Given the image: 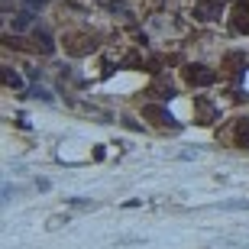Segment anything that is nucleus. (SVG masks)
Listing matches in <instances>:
<instances>
[{"label":"nucleus","mask_w":249,"mask_h":249,"mask_svg":"<svg viewBox=\"0 0 249 249\" xmlns=\"http://www.w3.org/2000/svg\"><path fill=\"white\" fill-rule=\"evenodd\" d=\"M3 84H7V88H23V78H19L13 68H3Z\"/></svg>","instance_id":"9d476101"},{"label":"nucleus","mask_w":249,"mask_h":249,"mask_svg":"<svg viewBox=\"0 0 249 249\" xmlns=\"http://www.w3.org/2000/svg\"><path fill=\"white\" fill-rule=\"evenodd\" d=\"M26 3H29V7H36V10H39L42 3H46V0H26Z\"/></svg>","instance_id":"f8f14e48"},{"label":"nucleus","mask_w":249,"mask_h":249,"mask_svg":"<svg viewBox=\"0 0 249 249\" xmlns=\"http://www.w3.org/2000/svg\"><path fill=\"white\" fill-rule=\"evenodd\" d=\"M223 13V3L220 0H201V3H194L191 17L197 19V23H213V19H220Z\"/></svg>","instance_id":"f03ea898"},{"label":"nucleus","mask_w":249,"mask_h":249,"mask_svg":"<svg viewBox=\"0 0 249 249\" xmlns=\"http://www.w3.org/2000/svg\"><path fill=\"white\" fill-rule=\"evenodd\" d=\"M230 26H233V33H249V7L246 3H240V7L233 10Z\"/></svg>","instance_id":"39448f33"},{"label":"nucleus","mask_w":249,"mask_h":249,"mask_svg":"<svg viewBox=\"0 0 249 249\" xmlns=\"http://www.w3.org/2000/svg\"><path fill=\"white\" fill-rule=\"evenodd\" d=\"M142 117H146V120H152V123H159V126L178 129L175 117H172V113H168L165 107H159V104H146V107H142Z\"/></svg>","instance_id":"7ed1b4c3"},{"label":"nucleus","mask_w":249,"mask_h":249,"mask_svg":"<svg viewBox=\"0 0 249 249\" xmlns=\"http://www.w3.org/2000/svg\"><path fill=\"white\" fill-rule=\"evenodd\" d=\"M71 204L78 207V211H91V207H94V204H91V201H84V197H71Z\"/></svg>","instance_id":"9b49d317"},{"label":"nucleus","mask_w":249,"mask_h":249,"mask_svg":"<svg viewBox=\"0 0 249 249\" xmlns=\"http://www.w3.org/2000/svg\"><path fill=\"white\" fill-rule=\"evenodd\" d=\"M185 81L191 88H207V84L217 81V74L207 68V65H185Z\"/></svg>","instance_id":"f257e3e1"},{"label":"nucleus","mask_w":249,"mask_h":249,"mask_svg":"<svg viewBox=\"0 0 249 249\" xmlns=\"http://www.w3.org/2000/svg\"><path fill=\"white\" fill-rule=\"evenodd\" d=\"M65 49L71 52V55H88L94 49V39L88 36H65Z\"/></svg>","instance_id":"20e7f679"},{"label":"nucleus","mask_w":249,"mask_h":249,"mask_svg":"<svg viewBox=\"0 0 249 249\" xmlns=\"http://www.w3.org/2000/svg\"><path fill=\"white\" fill-rule=\"evenodd\" d=\"M236 142H240V146H249V117H243V120L236 123Z\"/></svg>","instance_id":"0eeeda50"},{"label":"nucleus","mask_w":249,"mask_h":249,"mask_svg":"<svg viewBox=\"0 0 249 249\" xmlns=\"http://www.w3.org/2000/svg\"><path fill=\"white\" fill-rule=\"evenodd\" d=\"M197 117H201L204 123H207V120H213V117H217L213 104H211V101H197Z\"/></svg>","instance_id":"1a4fd4ad"},{"label":"nucleus","mask_w":249,"mask_h":249,"mask_svg":"<svg viewBox=\"0 0 249 249\" xmlns=\"http://www.w3.org/2000/svg\"><path fill=\"white\" fill-rule=\"evenodd\" d=\"M33 36H36V42H39V52H46V55L55 52V39H52V33H49L46 26H36V29H33Z\"/></svg>","instance_id":"423d86ee"},{"label":"nucleus","mask_w":249,"mask_h":249,"mask_svg":"<svg viewBox=\"0 0 249 249\" xmlns=\"http://www.w3.org/2000/svg\"><path fill=\"white\" fill-rule=\"evenodd\" d=\"M152 94H159V97H172L175 88H172L168 81H162V78H156V81H152Z\"/></svg>","instance_id":"6e6552de"}]
</instances>
